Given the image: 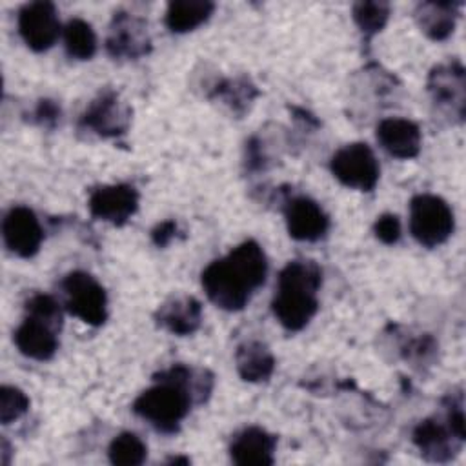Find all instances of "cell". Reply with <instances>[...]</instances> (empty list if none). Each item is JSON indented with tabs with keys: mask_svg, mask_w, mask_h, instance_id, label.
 Here are the masks:
<instances>
[{
	"mask_svg": "<svg viewBox=\"0 0 466 466\" xmlns=\"http://www.w3.org/2000/svg\"><path fill=\"white\" fill-rule=\"evenodd\" d=\"M211 388V373L177 364L155 375V386L135 399L133 411L157 431L175 433L189 413L191 404L206 400Z\"/></svg>",
	"mask_w": 466,
	"mask_h": 466,
	"instance_id": "6da1fadb",
	"label": "cell"
},
{
	"mask_svg": "<svg viewBox=\"0 0 466 466\" xmlns=\"http://www.w3.org/2000/svg\"><path fill=\"white\" fill-rule=\"evenodd\" d=\"M268 260L264 249L255 240H246L226 257L213 260L202 271V288L208 299L226 309H242L251 295L264 284Z\"/></svg>",
	"mask_w": 466,
	"mask_h": 466,
	"instance_id": "7a4b0ae2",
	"label": "cell"
},
{
	"mask_svg": "<svg viewBox=\"0 0 466 466\" xmlns=\"http://www.w3.org/2000/svg\"><path fill=\"white\" fill-rule=\"evenodd\" d=\"M322 284V269L313 260L288 262L277 279L271 309L275 319L289 331L302 329L317 313V291Z\"/></svg>",
	"mask_w": 466,
	"mask_h": 466,
	"instance_id": "3957f363",
	"label": "cell"
},
{
	"mask_svg": "<svg viewBox=\"0 0 466 466\" xmlns=\"http://www.w3.org/2000/svg\"><path fill=\"white\" fill-rule=\"evenodd\" d=\"M455 218L446 200L437 195H415L410 202V231L424 248L444 244L453 233Z\"/></svg>",
	"mask_w": 466,
	"mask_h": 466,
	"instance_id": "277c9868",
	"label": "cell"
},
{
	"mask_svg": "<svg viewBox=\"0 0 466 466\" xmlns=\"http://www.w3.org/2000/svg\"><path fill=\"white\" fill-rule=\"evenodd\" d=\"M66 309L86 324L100 326L107 319V297L102 284L86 271H71L60 282Z\"/></svg>",
	"mask_w": 466,
	"mask_h": 466,
	"instance_id": "5b68a950",
	"label": "cell"
},
{
	"mask_svg": "<svg viewBox=\"0 0 466 466\" xmlns=\"http://www.w3.org/2000/svg\"><path fill=\"white\" fill-rule=\"evenodd\" d=\"M329 167L340 184L359 191H371L380 175L375 153L364 142H353L340 147L331 157Z\"/></svg>",
	"mask_w": 466,
	"mask_h": 466,
	"instance_id": "8992f818",
	"label": "cell"
},
{
	"mask_svg": "<svg viewBox=\"0 0 466 466\" xmlns=\"http://www.w3.org/2000/svg\"><path fill=\"white\" fill-rule=\"evenodd\" d=\"M131 122V109L120 100L113 89H104L96 98L91 100L84 115L80 116V127L96 133L98 137L109 138L127 131Z\"/></svg>",
	"mask_w": 466,
	"mask_h": 466,
	"instance_id": "52a82bcc",
	"label": "cell"
},
{
	"mask_svg": "<svg viewBox=\"0 0 466 466\" xmlns=\"http://www.w3.org/2000/svg\"><path fill=\"white\" fill-rule=\"evenodd\" d=\"M151 49V38L147 22L126 11L115 13L109 33L106 38V51L115 60H135L147 55Z\"/></svg>",
	"mask_w": 466,
	"mask_h": 466,
	"instance_id": "ba28073f",
	"label": "cell"
},
{
	"mask_svg": "<svg viewBox=\"0 0 466 466\" xmlns=\"http://www.w3.org/2000/svg\"><path fill=\"white\" fill-rule=\"evenodd\" d=\"M18 31L33 51L49 49L60 35V20L55 4L29 2L18 11Z\"/></svg>",
	"mask_w": 466,
	"mask_h": 466,
	"instance_id": "9c48e42d",
	"label": "cell"
},
{
	"mask_svg": "<svg viewBox=\"0 0 466 466\" xmlns=\"http://www.w3.org/2000/svg\"><path fill=\"white\" fill-rule=\"evenodd\" d=\"M2 237L5 248L16 257L29 258L40 249L44 231L33 209L25 206L11 208L2 220Z\"/></svg>",
	"mask_w": 466,
	"mask_h": 466,
	"instance_id": "30bf717a",
	"label": "cell"
},
{
	"mask_svg": "<svg viewBox=\"0 0 466 466\" xmlns=\"http://www.w3.org/2000/svg\"><path fill=\"white\" fill-rule=\"evenodd\" d=\"M87 206L95 218L122 226L138 209V191L129 184L98 186L91 191Z\"/></svg>",
	"mask_w": 466,
	"mask_h": 466,
	"instance_id": "8fae6325",
	"label": "cell"
},
{
	"mask_svg": "<svg viewBox=\"0 0 466 466\" xmlns=\"http://www.w3.org/2000/svg\"><path fill=\"white\" fill-rule=\"evenodd\" d=\"M464 89L466 75L464 67L457 60L433 67L428 76V91L433 102L451 111V115L459 120L464 116Z\"/></svg>",
	"mask_w": 466,
	"mask_h": 466,
	"instance_id": "7c38bea8",
	"label": "cell"
},
{
	"mask_svg": "<svg viewBox=\"0 0 466 466\" xmlns=\"http://www.w3.org/2000/svg\"><path fill=\"white\" fill-rule=\"evenodd\" d=\"M284 217L288 233L295 240L315 242L322 238L329 228L324 209L309 197H293L286 200Z\"/></svg>",
	"mask_w": 466,
	"mask_h": 466,
	"instance_id": "4fadbf2b",
	"label": "cell"
},
{
	"mask_svg": "<svg viewBox=\"0 0 466 466\" xmlns=\"http://www.w3.org/2000/svg\"><path fill=\"white\" fill-rule=\"evenodd\" d=\"M413 444L420 455L433 462L450 461L461 448L462 439L439 419H424L413 430Z\"/></svg>",
	"mask_w": 466,
	"mask_h": 466,
	"instance_id": "5bb4252c",
	"label": "cell"
},
{
	"mask_svg": "<svg viewBox=\"0 0 466 466\" xmlns=\"http://www.w3.org/2000/svg\"><path fill=\"white\" fill-rule=\"evenodd\" d=\"M277 437L258 426H249L238 431L231 444V461L238 466H269L273 464V453Z\"/></svg>",
	"mask_w": 466,
	"mask_h": 466,
	"instance_id": "9a60e30c",
	"label": "cell"
},
{
	"mask_svg": "<svg viewBox=\"0 0 466 466\" xmlns=\"http://www.w3.org/2000/svg\"><path fill=\"white\" fill-rule=\"evenodd\" d=\"M58 329L51 322L25 315L24 322L15 331L18 351L35 360H49L58 348Z\"/></svg>",
	"mask_w": 466,
	"mask_h": 466,
	"instance_id": "2e32d148",
	"label": "cell"
},
{
	"mask_svg": "<svg viewBox=\"0 0 466 466\" xmlns=\"http://www.w3.org/2000/svg\"><path fill=\"white\" fill-rule=\"evenodd\" d=\"M377 140L395 158H413L420 151V129L406 118H384L377 126Z\"/></svg>",
	"mask_w": 466,
	"mask_h": 466,
	"instance_id": "e0dca14e",
	"label": "cell"
},
{
	"mask_svg": "<svg viewBox=\"0 0 466 466\" xmlns=\"http://www.w3.org/2000/svg\"><path fill=\"white\" fill-rule=\"evenodd\" d=\"M155 320L175 335H191L202 322V304L195 297L173 299L158 308Z\"/></svg>",
	"mask_w": 466,
	"mask_h": 466,
	"instance_id": "ac0fdd59",
	"label": "cell"
},
{
	"mask_svg": "<svg viewBox=\"0 0 466 466\" xmlns=\"http://www.w3.org/2000/svg\"><path fill=\"white\" fill-rule=\"evenodd\" d=\"M462 2H424L417 5L415 18L431 40H444L453 33Z\"/></svg>",
	"mask_w": 466,
	"mask_h": 466,
	"instance_id": "d6986e66",
	"label": "cell"
},
{
	"mask_svg": "<svg viewBox=\"0 0 466 466\" xmlns=\"http://www.w3.org/2000/svg\"><path fill=\"white\" fill-rule=\"evenodd\" d=\"M237 371L248 382L268 380L275 370V357L260 340H246L235 353Z\"/></svg>",
	"mask_w": 466,
	"mask_h": 466,
	"instance_id": "ffe728a7",
	"label": "cell"
},
{
	"mask_svg": "<svg viewBox=\"0 0 466 466\" xmlns=\"http://www.w3.org/2000/svg\"><path fill=\"white\" fill-rule=\"evenodd\" d=\"M215 9L208 0H175L167 4L166 25L173 33H187L204 24Z\"/></svg>",
	"mask_w": 466,
	"mask_h": 466,
	"instance_id": "44dd1931",
	"label": "cell"
},
{
	"mask_svg": "<svg viewBox=\"0 0 466 466\" xmlns=\"http://www.w3.org/2000/svg\"><path fill=\"white\" fill-rule=\"evenodd\" d=\"M64 46L71 58L89 60L96 51V35L82 18H71L64 27Z\"/></svg>",
	"mask_w": 466,
	"mask_h": 466,
	"instance_id": "7402d4cb",
	"label": "cell"
},
{
	"mask_svg": "<svg viewBox=\"0 0 466 466\" xmlns=\"http://www.w3.org/2000/svg\"><path fill=\"white\" fill-rule=\"evenodd\" d=\"M109 461L116 466H138L147 457V448L137 433L124 431L116 435L107 448Z\"/></svg>",
	"mask_w": 466,
	"mask_h": 466,
	"instance_id": "603a6c76",
	"label": "cell"
},
{
	"mask_svg": "<svg viewBox=\"0 0 466 466\" xmlns=\"http://www.w3.org/2000/svg\"><path fill=\"white\" fill-rule=\"evenodd\" d=\"M257 93H258L257 87L251 84V80L248 76H238L233 80L229 78V80L220 82L215 87V96L222 98L238 115H242L246 111V107L253 102Z\"/></svg>",
	"mask_w": 466,
	"mask_h": 466,
	"instance_id": "cb8c5ba5",
	"label": "cell"
},
{
	"mask_svg": "<svg viewBox=\"0 0 466 466\" xmlns=\"http://www.w3.org/2000/svg\"><path fill=\"white\" fill-rule=\"evenodd\" d=\"M390 16V5L386 2H357L353 5V20L359 29L371 36L379 33Z\"/></svg>",
	"mask_w": 466,
	"mask_h": 466,
	"instance_id": "d4e9b609",
	"label": "cell"
},
{
	"mask_svg": "<svg viewBox=\"0 0 466 466\" xmlns=\"http://www.w3.org/2000/svg\"><path fill=\"white\" fill-rule=\"evenodd\" d=\"M29 408L27 395L15 386L0 388V420L2 424H9L20 419Z\"/></svg>",
	"mask_w": 466,
	"mask_h": 466,
	"instance_id": "484cf974",
	"label": "cell"
},
{
	"mask_svg": "<svg viewBox=\"0 0 466 466\" xmlns=\"http://www.w3.org/2000/svg\"><path fill=\"white\" fill-rule=\"evenodd\" d=\"M25 315L42 319L46 322H51L53 326L60 328L62 326V313L58 302L46 293H35L33 297L27 299L25 302Z\"/></svg>",
	"mask_w": 466,
	"mask_h": 466,
	"instance_id": "4316f807",
	"label": "cell"
},
{
	"mask_svg": "<svg viewBox=\"0 0 466 466\" xmlns=\"http://www.w3.org/2000/svg\"><path fill=\"white\" fill-rule=\"evenodd\" d=\"M375 237L384 244H395L400 238V220L393 213H384L375 220Z\"/></svg>",
	"mask_w": 466,
	"mask_h": 466,
	"instance_id": "83f0119b",
	"label": "cell"
},
{
	"mask_svg": "<svg viewBox=\"0 0 466 466\" xmlns=\"http://www.w3.org/2000/svg\"><path fill=\"white\" fill-rule=\"evenodd\" d=\"M60 118V106L55 100L44 98L35 109V120L44 127H53Z\"/></svg>",
	"mask_w": 466,
	"mask_h": 466,
	"instance_id": "f1b7e54d",
	"label": "cell"
},
{
	"mask_svg": "<svg viewBox=\"0 0 466 466\" xmlns=\"http://www.w3.org/2000/svg\"><path fill=\"white\" fill-rule=\"evenodd\" d=\"M177 229H178V226H177L175 220H164V222H160V224L155 226L153 231H151V240H153V244L158 246V248H166V246L177 237Z\"/></svg>",
	"mask_w": 466,
	"mask_h": 466,
	"instance_id": "f546056e",
	"label": "cell"
},
{
	"mask_svg": "<svg viewBox=\"0 0 466 466\" xmlns=\"http://www.w3.org/2000/svg\"><path fill=\"white\" fill-rule=\"evenodd\" d=\"M246 153H248L246 162H248V167H249L251 171L264 167L266 158H264V153H262V149H260V142H258L257 138H251V140L248 142Z\"/></svg>",
	"mask_w": 466,
	"mask_h": 466,
	"instance_id": "4dcf8cb0",
	"label": "cell"
},
{
	"mask_svg": "<svg viewBox=\"0 0 466 466\" xmlns=\"http://www.w3.org/2000/svg\"><path fill=\"white\" fill-rule=\"evenodd\" d=\"M169 462H173V464H177V462H182V464H187L189 462V459H182V457H175V459H171Z\"/></svg>",
	"mask_w": 466,
	"mask_h": 466,
	"instance_id": "1f68e13d",
	"label": "cell"
}]
</instances>
